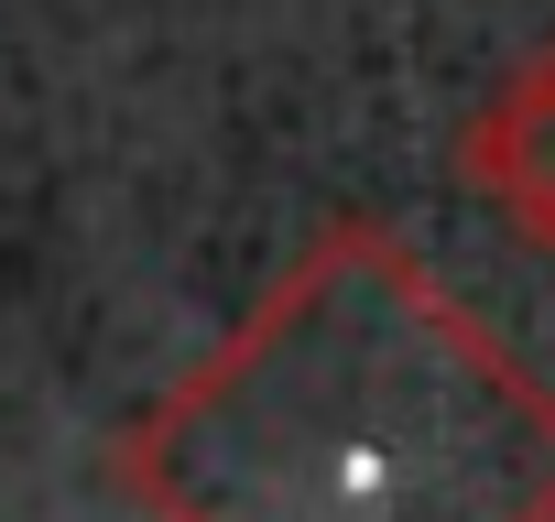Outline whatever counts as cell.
<instances>
[{
    "mask_svg": "<svg viewBox=\"0 0 555 522\" xmlns=\"http://www.w3.org/2000/svg\"><path fill=\"white\" fill-rule=\"evenodd\" d=\"M99 479L164 522H555V392L403 229L338 218Z\"/></svg>",
    "mask_w": 555,
    "mask_h": 522,
    "instance_id": "1",
    "label": "cell"
},
{
    "mask_svg": "<svg viewBox=\"0 0 555 522\" xmlns=\"http://www.w3.org/2000/svg\"><path fill=\"white\" fill-rule=\"evenodd\" d=\"M457 185H468L533 261H555V34L468 109V131H457Z\"/></svg>",
    "mask_w": 555,
    "mask_h": 522,
    "instance_id": "2",
    "label": "cell"
}]
</instances>
